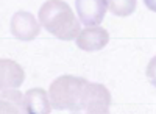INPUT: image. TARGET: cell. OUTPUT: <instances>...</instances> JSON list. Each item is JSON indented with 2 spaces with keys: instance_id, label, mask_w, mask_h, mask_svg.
Masks as SVG:
<instances>
[{
  "instance_id": "6da1fadb",
  "label": "cell",
  "mask_w": 156,
  "mask_h": 114,
  "mask_svg": "<svg viewBox=\"0 0 156 114\" xmlns=\"http://www.w3.org/2000/svg\"><path fill=\"white\" fill-rule=\"evenodd\" d=\"M48 95L55 109L70 112H105L111 102L105 86L72 75L59 77L50 86Z\"/></svg>"
},
{
  "instance_id": "7a4b0ae2",
  "label": "cell",
  "mask_w": 156,
  "mask_h": 114,
  "mask_svg": "<svg viewBox=\"0 0 156 114\" xmlns=\"http://www.w3.org/2000/svg\"><path fill=\"white\" fill-rule=\"evenodd\" d=\"M39 22L42 27L62 41H70L80 34V22L70 6L62 0H48L39 9Z\"/></svg>"
},
{
  "instance_id": "3957f363",
  "label": "cell",
  "mask_w": 156,
  "mask_h": 114,
  "mask_svg": "<svg viewBox=\"0 0 156 114\" xmlns=\"http://www.w3.org/2000/svg\"><path fill=\"white\" fill-rule=\"evenodd\" d=\"M75 8L80 20L87 27L98 25L105 19L106 9H109L108 0H76Z\"/></svg>"
},
{
  "instance_id": "277c9868",
  "label": "cell",
  "mask_w": 156,
  "mask_h": 114,
  "mask_svg": "<svg viewBox=\"0 0 156 114\" xmlns=\"http://www.w3.org/2000/svg\"><path fill=\"white\" fill-rule=\"evenodd\" d=\"M11 33L20 41H31L39 33V23L27 11L16 12L11 19Z\"/></svg>"
},
{
  "instance_id": "5b68a950",
  "label": "cell",
  "mask_w": 156,
  "mask_h": 114,
  "mask_svg": "<svg viewBox=\"0 0 156 114\" xmlns=\"http://www.w3.org/2000/svg\"><path fill=\"white\" fill-rule=\"evenodd\" d=\"M109 41V34L105 28L101 27H87L80 31V34L76 36V45L81 50L86 52H94V50L103 48Z\"/></svg>"
},
{
  "instance_id": "8992f818",
  "label": "cell",
  "mask_w": 156,
  "mask_h": 114,
  "mask_svg": "<svg viewBox=\"0 0 156 114\" xmlns=\"http://www.w3.org/2000/svg\"><path fill=\"white\" fill-rule=\"evenodd\" d=\"M25 106H27V112H34V114H47L51 111V102H50V95L44 91L34 87L30 89L25 94Z\"/></svg>"
},
{
  "instance_id": "52a82bcc",
  "label": "cell",
  "mask_w": 156,
  "mask_h": 114,
  "mask_svg": "<svg viewBox=\"0 0 156 114\" xmlns=\"http://www.w3.org/2000/svg\"><path fill=\"white\" fill-rule=\"evenodd\" d=\"M23 70L14 61L3 59L2 61V86L3 87H16L23 81Z\"/></svg>"
},
{
  "instance_id": "ba28073f",
  "label": "cell",
  "mask_w": 156,
  "mask_h": 114,
  "mask_svg": "<svg viewBox=\"0 0 156 114\" xmlns=\"http://www.w3.org/2000/svg\"><path fill=\"white\" fill-rule=\"evenodd\" d=\"M2 106H6V108H3V111H8V112H17V111L27 112V106H25V94L22 95L17 91L3 92Z\"/></svg>"
},
{
  "instance_id": "9c48e42d",
  "label": "cell",
  "mask_w": 156,
  "mask_h": 114,
  "mask_svg": "<svg viewBox=\"0 0 156 114\" xmlns=\"http://www.w3.org/2000/svg\"><path fill=\"white\" fill-rule=\"evenodd\" d=\"M108 6L115 16H129L136 9V0H108Z\"/></svg>"
},
{
  "instance_id": "30bf717a",
  "label": "cell",
  "mask_w": 156,
  "mask_h": 114,
  "mask_svg": "<svg viewBox=\"0 0 156 114\" xmlns=\"http://www.w3.org/2000/svg\"><path fill=\"white\" fill-rule=\"evenodd\" d=\"M147 78L150 80V83L153 86H156V56L148 62V66H147Z\"/></svg>"
},
{
  "instance_id": "8fae6325",
  "label": "cell",
  "mask_w": 156,
  "mask_h": 114,
  "mask_svg": "<svg viewBox=\"0 0 156 114\" xmlns=\"http://www.w3.org/2000/svg\"><path fill=\"white\" fill-rule=\"evenodd\" d=\"M144 3H145V6L148 9H151V11L156 12V0H144Z\"/></svg>"
}]
</instances>
